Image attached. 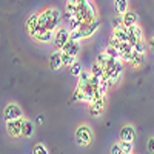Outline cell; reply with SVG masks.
Listing matches in <instances>:
<instances>
[{
  "mask_svg": "<svg viewBox=\"0 0 154 154\" xmlns=\"http://www.w3.org/2000/svg\"><path fill=\"white\" fill-rule=\"evenodd\" d=\"M62 16H60V11L56 8H49L45 9L43 12L38 14V26L37 28H45V29H56L59 25H60Z\"/></svg>",
  "mask_w": 154,
  "mask_h": 154,
  "instance_id": "obj_1",
  "label": "cell"
},
{
  "mask_svg": "<svg viewBox=\"0 0 154 154\" xmlns=\"http://www.w3.org/2000/svg\"><path fill=\"white\" fill-rule=\"evenodd\" d=\"M99 28V22L97 19L96 20H91V22H83L79 28H77L75 31L71 32V38H74V40H82V38H88L91 37Z\"/></svg>",
  "mask_w": 154,
  "mask_h": 154,
  "instance_id": "obj_2",
  "label": "cell"
},
{
  "mask_svg": "<svg viewBox=\"0 0 154 154\" xmlns=\"http://www.w3.org/2000/svg\"><path fill=\"white\" fill-rule=\"evenodd\" d=\"M75 140H77V143H79V145L88 146L89 143L93 142V131H91V128L86 126V125H80L79 128H77V131H75Z\"/></svg>",
  "mask_w": 154,
  "mask_h": 154,
  "instance_id": "obj_3",
  "label": "cell"
},
{
  "mask_svg": "<svg viewBox=\"0 0 154 154\" xmlns=\"http://www.w3.org/2000/svg\"><path fill=\"white\" fill-rule=\"evenodd\" d=\"M23 122L20 117L14 119V120H8L6 122V131L12 139H19L22 136V130H23Z\"/></svg>",
  "mask_w": 154,
  "mask_h": 154,
  "instance_id": "obj_4",
  "label": "cell"
},
{
  "mask_svg": "<svg viewBox=\"0 0 154 154\" xmlns=\"http://www.w3.org/2000/svg\"><path fill=\"white\" fill-rule=\"evenodd\" d=\"M71 37V31H69V28L66 29V28H60L57 32H56V35H54V46L57 48V49H62L63 48V45L66 43V40Z\"/></svg>",
  "mask_w": 154,
  "mask_h": 154,
  "instance_id": "obj_5",
  "label": "cell"
},
{
  "mask_svg": "<svg viewBox=\"0 0 154 154\" xmlns=\"http://www.w3.org/2000/svg\"><path fill=\"white\" fill-rule=\"evenodd\" d=\"M54 32H53V29H45V28H37V31L34 32V38L37 42H43V43H46V42H51V40H54Z\"/></svg>",
  "mask_w": 154,
  "mask_h": 154,
  "instance_id": "obj_6",
  "label": "cell"
},
{
  "mask_svg": "<svg viewBox=\"0 0 154 154\" xmlns=\"http://www.w3.org/2000/svg\"><path fill=\"white\" fill-rule=\"evenodd\" d=\"M105 108V97H97L91 102V105H89V114L93 116V117H97V116L102 114V111H103Z\"/></svg>",
  "mask_w": 154,
  "mask_h": 154,
  "instance_id": "obj_7",
  "label": "cell"
},
{
  "mask_svg": "<svg viewBox=\"0 0 154 154\" xmlns=\"http://www.w3.org/2000/svg\"><path fill=\"white\" fill-rule=\"evenodd\" d=\"M3 117H5V122L19 119V117H22V109H20L17 105L11 103V105H8V106L5 108V111H3Z\"/></svg>",
  "mask_w": 154,
  "mask_h": 154,
  "instance_id": "obj_8",
  "label": "cell"
},
{
  "mask_svg": "<svg viewBox=\"0 0 154 154\" xmlns=\"http://www.w3.org/2000/svg\"><path fill=\"white\" fill-rule=\"evenodd\" d=\"M126 32L130 35V43L131 45L137 43L139 40H142V29H140V26L137 23L131 25V26H126Z\"/></svg>",
  "mask_w": 154,
  "mask_h": 154,
  "instance_id": "obj_9",
  "label": "cell"
},
{
  "mask_svg": "<svg viewBox=\"0 0 154 154\" xmlns=\"http://www.w3.org/2000/svg\"><path fill=\"white\" fill-rule=\"evenodd\" d=\"M60 51H63V53H69V54H72V56L77 57V54H79V51H80L79 40H74V38L69 37L68 40H66V43L63 45V48H62Z\"/></svg>",
  "mask_w": 154,
  "mask_h": 154,
  "instance_id": "obj_10",
  "label": "cell"
},
{
  "mask_svg": "<svg viewBox=\"0 0 154 154\" xmlns=\"http://www.w3.org/2000/svg\"><path fill=\"white\" fill-rule=\"evenodd\" d=\"M136 139V130L133 126L126 125V126H122L120 130V140H126V142H133Z\"/></svg>",
  "mask_w": 154,
  "mask_h": 154,
  "instance_id": "obj_11",
  "label": "cell"
},
{
  "mask_svg": "<svg viewBox=\"0 0 154 154\" xmlns=\"http://www.w3.org/2000/svg\"><path fill=\"white\" fill-rule=\"evenodd\" d=\"M37 26H38V14H32L28 17L26 23H25V28H26L28 34L29 35H34V32L37 31Z\"/></svg>",
  "mask_w": 154,
  "mask_h": 154,
  "instance_id": "obj_12",
  "label": "cell"
},
{
  "mask_svg": "<svg viewBox=\"0 0 154 154\" xmlns=\"http://www.w3.org/2000/svg\"><path fill=\"white\" fill-rule=\"evenodd\" d=\"M137 14L133 11H126L125 14L122 16V20H123V25L125 26H131V25H136L137 23Z\"/></svg>",
  "mask_w": 154,
  "mask_h": 154,
  "instance_id": "obj_13",
  "label": "cell"
},
{
  "mask_svg": "<svg viewBox=\"0 0 154 154\" xmlns=\"http://www.w3.org/2000/svg\"><path fill=\"white\" fill-rule=\"evenodd\" d=\"M63 65V60H62V51L60 53H54L49 59V66L51 69H59Z\"/></svg>",
  "mask_w": 154,
  "mask_h": 154,
  "instance_id": "obj_14",
  "label": "cell"
},
{
  "mask_svg": "<svg viewBox=\"0 0 154 154\" xmlns=\"http://www.w3.org/2000/svg\"><path fill=\"white\" fill-rule=\"evenodd\" d=\"M112 35L117 37L120 42H130V35H128V32H126V26H123V28H114Z\"/></svg>",
  "mask_w": 154,
  "mask_h": 154,
  "instance_id": "obj_15",
  "label": "cell"
},
{
  "mask_svg": "<svg viewBox=\"0 0 154 154\" xmlns=\"http://www.w3.org/2000/svg\"><path fill=\"white\" fill-rule=\"evenodd\" d=\"M131 63H133V66H142L145 63V53H139V51L134 49V56L131 59Z\"/></svg>",
  "mask_w": 154,
  "mask_h": 154,
  "instance_id": "obj_16",
  "label": "cell"
},
{
  "mask_svg": "<svg viewBox=\"0 0 154 154\" xmlns=\"http://www.w3.org/2000/svg\"><path fill=\"white\" fill-rule=\"evenodd\" d=\"M34 133V123L29 120H25L23 122V130H22V136L23 137H31Z\"/></svg>",
  "mask_w": 154,
  "mask_h": 154,
  "instance_id": "obj_17",
  "label": "cell"
},
{
  "mask_svg": "<svg viewBox=\"0 0 154 154\" xmlns=\"http://www.w3.org/2000/svg\"><path fill=\"white\" fill-rule=\"evenodd\" d=\"M114 6H116V11H117L120 16H123L128 11V0H116Z\"/></svg>",
  "mask_w": 154,
  "mask_h": 154,
  "instance_id": "obj_18",
  "label": "cell"
},
{
  "mask_svg": "<svg viewBox=\"0 0 154 154\" xmlns=\"http://www.w3.org/2000/svg\"><path fill=\"white\" fill-rule=\"evenodd\" d=\"M62 60H63V65L65 66H71L72 63L75 62V56H72L69 53H63L62 51Z\"/></svg>",
  "mask_w": 154,
  "mask_h": 154,
  "instance_id": "obj_19",
  "label": "cell"
},
{
  "mask_svg": "<svg viewBox=\"0 0 154 154\" xmlns=\"http://www.w3.org/2000/svg\"><path fill=\"white\" fill-rule=\"evenodd\" d=\"M120 148L123 151V154H130L133 152V142H126V140H120Z\"/></svg>",
  "mask_w": 154,
  "mask_h": 154,
  "instance_id": "obj_20",
  "label": "cell"
},
{
  "mask_svg": "<svg viewBox=\"0 0 154 154\" xmlns=\"http://www.w3.org/2000/svg\"><path fill=\"white\" fill-rule=\"evenodd\" d=\"M105 53H106L109 57H112V59H120V53H119V49H117V48H114V46H111V45H108V48H106Z\"/></svg>",
  "mask_w": 154,
  "mask_h": 154,
  "instance_id": "obj_21",
  "label": "cell"
},
{
  "mask_svg": "<svg viewBox=\"0 0 154 154\" xmlns=\"http://www.w3.org/2000/svg\"><path fill=\"white\" fill-rule=\"evenodd\" d=\"M82 71H83V69H82V65H80L79 62H74L72 65H71V74H72V75H75V77H79Z\"/></svg>",
  "mask_w": 154,
  "mask_h": 154,
  "instance_id": "obj_22",
  "label": "cell"
},
{
  "mask_svg": "<svg viewBox=\"0 0 154 154\" xmlns=\"http://www.w3.org/2000/svg\"><path fill=\"white\" fill-rule=\"evenodd\" d=\"M103 71H105V69H103V66H102L100 63H97V62L93 65V69H91V72H93L94 75H99V77L103 75Z\"/></svg>",
  "mask_w": 154,
  "mask_h": 154,
  "instance_id": "obj_23",
  "label": "cell"
},
{
  "mask_svg": "<svg viewBox=\"0 0 154 154\" xmlns=\"http://www.w3.org/2000/svg\"><path fill=\"white\" fill-rule=\"evenodd\" d=\"M32 152H34V154H48L49 151L46 149V146H45V145H42V143H37V145L34 146Z\"/></svg>",
  "mask_w": 154,
  "mask_h": 154,
  "instance_id": "obj_24",
  "label": "cell"
},
{
  "mask_svg": "<svg viewBox=\"0 0 154 154\" xmlns=\"http://www.w3.org/2000/svg\"><path fill=\"white\" fill-rule=\"evenodd\" d=\"M111 152H112V154H123V151H122V148H120V143H116V145H112Z\"/></svg>",
  "mask_w": 154,
  "mask_h": 154,
  "instance_id": "obj_25",
  "label": "cell"
},
{
  "mask_svg": "<svg viewBox=\"0 0 154 154\" xmlns=\"http://www.w3.org/2000/svg\"><path fill=\"white\" fill-rule=\"evenodd\" d=\"M148 151L154 152V137H151V139L148 140Z\"/></svg>",
  "mask_w": 154,
  "mask_h": 154,
  "instance_id": "obj_26",
  "label": "cell"
},
{
  "mask_svg": "<svg viewBox=\"0 0 154 154\" xmlns=\"http://www.w3.org/2000/svg\"><path fill=\"white\" fill-rule=\"evenodd\" d=\"M149 45H151V49H152V51H154V37H152V38H151V42H149Z\"/></svg>",
  "mask_w": 154,
  "mask_h": 154,
  "instance_id": "obj_27",
  "label": "cell"
},
{
  "mask_svg": "<svg viewBox=\"0 0 154 154\" xmlns=\"http://www.w3.org/2000/svg\"><path fill=\"white\" fill-rule=\"evenodd\" d=\"M37 122H38V123L43 122V117H42V116H38V117H37Z\"/></svg>",
  "mask_w": 154,
  "mask_h": 154,
  "instance_id": "obj_28",
  "label": "cell"
}]
</instances>
